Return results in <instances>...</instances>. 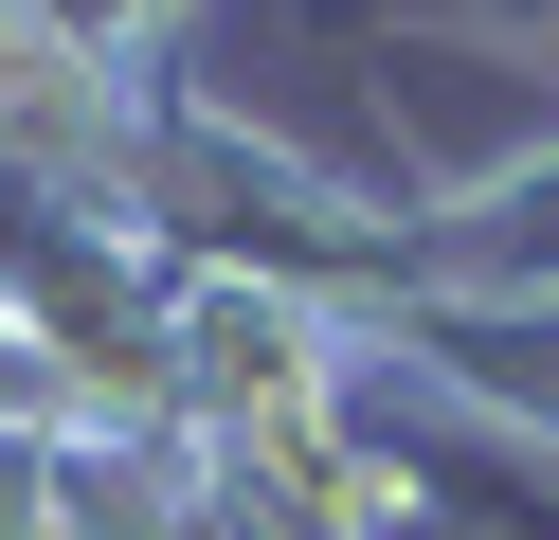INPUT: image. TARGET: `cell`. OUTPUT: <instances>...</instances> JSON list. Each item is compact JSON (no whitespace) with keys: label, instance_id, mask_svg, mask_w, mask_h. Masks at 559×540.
I'll list each match as a JSON object with an SVG mask.
<instances>
[{"label":"cell","instance_id":"cell-1","mask_svg":"<svg viewBox=\"0 0 559 540\" xmlns=\"http://www.w3.org/2000/svg\"><path fill=\"white\" fill-rule=\"evenodd\" d=\"M37 19H55V36H73V55H109V72H145V55H163V36H181V19H199V0H37Z\"/></svg>","mask_w":559,"mask_h":540}]
</instances>
